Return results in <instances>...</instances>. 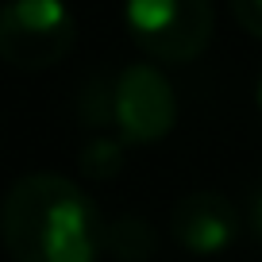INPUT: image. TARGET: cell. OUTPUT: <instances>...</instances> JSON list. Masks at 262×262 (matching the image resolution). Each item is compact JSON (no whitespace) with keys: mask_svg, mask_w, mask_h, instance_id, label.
Masks as SVG:
<instances>
[{"mask_svg":"<svg viewBox=\"0 0 262 262\" xmlns=\"http://www.w3.org/2000/svg\"><path fill=\"white\" fill-rule=\"evenodd\" d=\"M231 16L243 27L251 39H262V0H235L231 4Z\"/></svg>","mask_w":262,"mask_h":262,"instance_id":"obj_9","label":"cell"},{"mask_svg":"<svg viewBox=\"0 0 262 262\" xmlns=\"http://www.w3.org/2000/svg\"><path fill=\"white\" fill-rule=\"evenodd\" d=\"M123 150H127L123 139L93 135V139L81 147V155H77V166H81V173L89 181H108V178H116V173L123 170V158H127Z\"/></svg>","mask_w":262,"mask_h":262,"instance_id":"obj_7","label":"cell"},{"mask_svg":"<svg viewBox=\"0 0 262 262\" xmlns=\"http://www.w3.org/2000/svg\"><path fill=\"white\" fill-rule=\"evenodd\" d=\"M178 123V93L150 62H131L116 74V127L123 143L150 147Z\"/></svg>","mask_w":262,"mask_h":262,"instance_id":"obj_4","label":"cell"},{"mask_svg":"<svg viewBox=\"0 0 262 262\" xmlns=\"http://www.w3.org/2000/svg\"><path fill=\"white\" fill-rule=\"evenodd\" d=\"M77 112H81L85 127H108V123H116V77L93 74L89 81L81 85Z\"/></svg>","mask_w":262,"mask_h":262,"instance_id":"obj_8","label":"cell"},{"mask_svg":"<svg viewBox=\"0 0 262 262\" xmlns=\"http://www.w3.org/2000/svg\"><path fill=\"white\" fill-rule=\"evenodd\" d=\"M77 42V16L54 0H16L0 8V58L16 70L58 66Z\"/></svg>","mask_w":262,"mask_h":262,"instance_id":"obj_3","label":"cell"},{"mask_svg":"<svg viewBox=\"0 0 262 262\" xmlns=\"http://www.w3.org/2000/svg\"><path fill=\"white\" fill-rule=\"evenodd\" d=\"M0 235L16 262H97L104 251L100 208L62 173H27L0 205Z\"/></svg>","mask_w":262,"mask_h":262,"instance_id":"obj_1","label":"cell"},{"mask_svg":"<svg viewBox=\"0 0 262 262\" xmlns=\"http://www.w3.org/2000/svg\"><path fill=\"white\" fill-rule=\"evenodd\" d=\"M131 42L155 62H196L216 31V12L208 0H135L123 8Z\"/></svg>","mask_w":262,"mask_h":262,"instance_id":"obj_2","label":"cell"},{"mask_svg":"<svg viewBox=\"0 0 262 262\" xmlns=\"http://www.w3.org/2000/svg\"><path fill=\"white\" fill-rule=\"evenodd\" d=\"M239 228H243L239 208L216 189H193L170 212V231L178 247H185L189 254H201V258L224 254L239 239Z\"/></svg>","mask_w":262,"mask_h":262,"instance_id":"obj_5","label":"cell"},{"mask_svg":"<svg viewBox=\"0 0 262 262\" xmlns=\"http://www.w3.org/2000/svg\"><path fill=\"white\" fill-rule=\"evenodd\" d=\"M104 251L116 262H150L158 254V231L139 212H123L104 224Z\"/></svg>","mask_w":262,"mask_h":262,"instance_id":"obj_6","label":"cell"},{"mask_svg":"<svg viewBox=\"0 0 262 262\" xmlns=\"http://www.w3.org/2000/svg\"><path fill=\"white\" fill-rule=\"evenodd\" d=\"M247 231L254 235V243H262V181L247 196Z\"/></svg>","mask_w":262,"mask_h":262,"instance_id":"obj_10","label":"cell"},{"mask_svg":"<svg viewBox=\"0 0 262 262\" xmlns=\"http://www.w3.org/2000/svg\"><path fill=\"white\" fill-rule=\"evenodd\" d=\"M254 97H258V108H262V77H258V89H254Z\"/></svg>","mask_w":262,"mask_h":262,"instance_id":"obj_11","label":"cell"}]
</instances>
